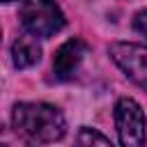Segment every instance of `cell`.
Here are the masks:
<instances>
[{"label":"cell","instance_id":"obj_1","mask_svg":"<svg viewBox=\"0 0 147 147\" xmlns=\"http://www.w3.org/2000/svg\"><path fill=\"white\" fill-rule=\"evenodd\" d=\"M14 129L37 145H48L62 140L67 133V122L60 108L44 101H21L11 110Z\"/></svg>","mask_w":147,"mask_h":147},{"label":"cell","instance_id":"obj_2","mask_svg":"<svg viewBox=\"0 0 147 147\" xmlns=\"http://www.w3.org/2000/svg\"><path fill=\"white\" fill-rule=\"evenodd\" d=\"M18 16L32 37H53L64 28V14L55 0H21Z\"/></svg>","mask_w":147,"mask_h":147},{"label":"cell","instance_id":"obj_3","mask_svg":"<svg viewBox=\"0 0 147 147\" xmlns=\"http://www.w3.org/2000/svg\"><path fill=\"white\" fill-rule=\"evenodd\" d=\"M115 124L122 147H145L147 140V119L136 99H119L115 103Z\"/></svg>","mask_w":147,"mask_h":147},{"label":"cell","instance_id":"obj_4","mask_svg":"<svg viewBox=\"0 0 147 147\" xmlns=\"http://www.w3.org/2000/svg\"><path fill=\"white\" fill-rule=\"evenodd\" d=\"M113 62L142 90H147V46L142 44H129L117 41L108 48Z\"/></svg>","mask_w":147,"mask_h":147},{"label":"cell","instance_id":"obj_5","mask_svg":"<svg viewBox=\"0 0 147 147\" xmlns=\"http://www.w3.org/2000/svg\"><path fill=\"white\" fill-rule=\"evenodd\" d=\"M87 53V44L78 37L64 41L57 51H55V57H53V71H55V78L57 80H69L76 76L83 57Z\"/></svg>","mask_w":147,"mask_h":147},{"label":"cell","instance_id":"obj_6","mask_svg":"<svg viewBox=\"0 0 147 147\" xmlns=\"http://www.w3.org/2000/svg\"><path fill=\"white\" fill-rule=\"evenodd\" d=\"M39 57H41V48L32 34H21L11 44V62L16 69H28V67L37 64Z\"/></svg>","mask_w":147,"mask_h":147},{"label":"cell","instance_id":"obj_7","mask_svg":"<svg viewBox=\"0 0 147 147\" xmlns=\"http://www.w3.org/2000/svg\"><path fill=\"white\" fill-rule=\"evenodd\" d=\"M76 147H113V142L103 133H99L96 129L83 126L76 136Z\"/></svg>","mask_w":147,"mask_h":147},{"label":"cell","instance_id":"obj_8","mask_svg":"<svg viewBox=\"0 0 147 147\" xmlns=\"http://www.w3.org/2000/svg\"><path fill=\"white\" fill-rule=\"evenodd\" d=\"M0 147H39V145L28 140L25 136H21L16 129L0 126Z\"/></svg>","mask_w":147,"mask_h":147},{"label":"cell","instance_id":"obj_9","mask_svg":"<svg viewBox=\"0 0 147 147\" xmlns=\"http://www.w3.org/2000/svg\"><path fill=\"white\" fill-rule=\"evenodd\" d=\"M133 28H136V32H140L142 37H147V9H140V11L136 14Z\"/></svg>","mask_w":147,"mask_h":147},{"label":"cell","instance_id":"obj_10","mask_svg":"<svg viewBox=\"0 0 147 147\" xmlns=\"http://www.w3.org/2000/svg\"><path fill=\"white\" fill-rule=\"evenodd\" d=\"M0 2H11V0H0Z\"/></svg>","mask_w":147,"mask_h":147}]
</instances>
